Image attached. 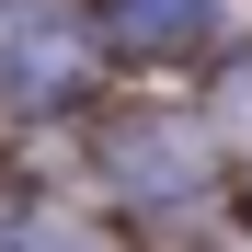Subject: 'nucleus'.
<instances>
[{"label": "nucleus", "mask_w": 252, "mask_h": 252, "mask_svg": "<svg viewBox=\"0 0 252 252\" xmlns=\"http://www.w3.org/2000/svg\"><path fill=\"white\" fill-rule=\"evenodd\" d=\"M69 80H80V34L46 0H12V12H0V92L12 103H58Z\"/></svg>", "instance_id": "obj_1"}, {"label": "nucleus", "mask_w": 252, "mask_h": 252, "mask_svg": "<svg viewBox=\"0 0 252 252\" xmlns=\"http://www.w3.org/2000/svg\"><path fill=\"white\" fill-rule=\"evenodd\" d=\"M115 160H126V172H138V184H149L160 206H172V195H195V184H206V149H184V138H126Z\"/></svg>", "instance_id": "obj_3"}, {"label": "nucleus", "mask_w": 252, "mask_h": 252, "mask_svg": "<svg viewBox=\"0 0 252 252\" xmlns=\"http://www.w3.org/2000/svg\"><path fill=\"white\" fill-rule=\"evenodd\" d=\"M229 0H103V34L126 58H206V46H229Z\"/></svg>", "instance_id": "obj_2"}]
</instances>
